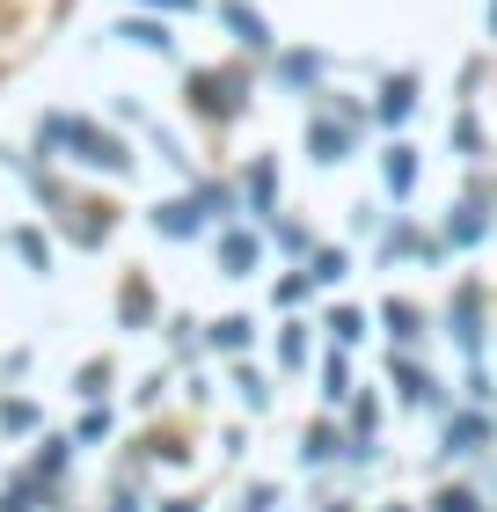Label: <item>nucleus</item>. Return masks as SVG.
<instances>
[{
    "mask_svg": "<svg viewBox=\"0 0 497 512\" xmlns=\"http://www.w3.org/2000/svg\"><path fill=\"white\" fill-rule=\"evenodd\" d=\"M66 8H74V0H0V74H8Z\"/></svg>",
    "mask_w": 497,
    "mask_h": 512,
    "instance_id": "1",
    "label": "nucleus"
}]
</instances>
